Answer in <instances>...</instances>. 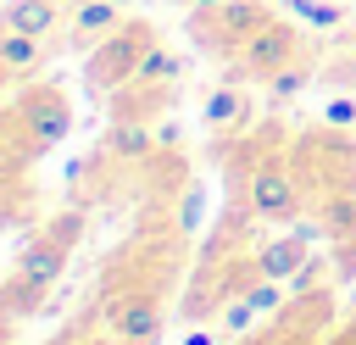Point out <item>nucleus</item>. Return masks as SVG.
<instances>
[{
	"label": "nucleus",
	"instance_id": "obj_10",
	"mask_svg": "<svg viewBox=\"0 0 356 345\" xmlns=\"http://www.w3.org/2000/svg\"><path fill=\"white\" fill-rule=\"evenodd\" d=\"M128 17H122V6L117 0H72V17H67V39L78 45V50H89V45H100L111 28H122Z\"/></svg>",
	"mask_w": 356,
	"mask_h": 345
},
{
	"label": "nucleus",
	"instance_id": "obj_12",
	"mask_svg": "<svg viewBox=\"0 0 356 345\" xmlns=\"http://www.w3.org/2000/svg\"><path fill=\"white\" fill-rule=\"evenodd\" d=\"M61 6H67V0H6V6H0V28L50 39V33L61 28Z\"/></svg>",
	"mask_w": 356,
	"mask_h": 345
},
{
	"label": "nucleus",
	"instance_id": "obj_5",
	"mask_svg": "<svg viewBox=\"0 0 356 345\" xmlns=\"http://www.w3.org/2000/svg\"><path fill=\"white\" fill-rule=\"evenodd\" d=\"M289 61H300V28H289V22H261L245 45H239V56H234V67L245 72V78H256V83H267L273 72H284Z\"/></svg>",
	"mask_w": 356,
	"mask_h": 345
},
{
	"label": "nucleus",
	"instance_id": "obj_13",
	"mask_svg": "<svg viewBox=\"0 0 356 345\" xmlns=\"http://www.w3.org/2000/svg\"><path fill=\"white\" fill-rule=\"evenodd\" d=\"M106 150H111V156H122V161H145V156H150V150H161V145H156V128H150L145 117H117V128H111Z\"/></svg>",
	"mask_w": 356,
	"mask_h": 345
},
{
	"label": "nucleus",
	"instance_id": "obj_8",
	"mask_svg": "<svg viewBox=\"0 0 356 345\" xmlns=\"http://www.w3.org/2000/svg\"><path fill=\"white\" fill-rule=\"evenodd\" d=\"M312 262V234L306 228H295V234H284V239H261L256 250H250V267L261 273V278H278V284H295V273Z\"/></svg>",
	"mask_w": 356,
	"mask_h": 345
},
{
	"label": "nucleus",
	"instance_id": "obj_26",
	"mask_svg": "<svg viewBox=\"0 0 356 345\" xmlns=\"http://www.w3.org/2000/svg\"><path fill=\"white\" fill-rule=\"evenodd\" d=\"M184 6H189V0H184Z\"/></svg>",
	"mask_w": 356,
	"mask_h": 345
},
{
	"label": "nucleus",
	"instance_id": "obj_24",
	"mask_svg": "<svg viewBox=\"0 0 356 345\" xmlns=\"http://www.w3.org/2000/svg\"><path fill=\"white\" fill-rule=\"evenodd\" d=\"M117 6H122V11H128V6H134V0H117Z\"/></svg>",
	"mask_w": 356,
	"mask_h": 345
},
{
	"label": "nucleus",
	"instance_id": "obj_25",
	"mask_svg": "<svg viewBox=\"0 0 356 345\" xmlns=\"http://www.w3.org/2000/svg\"><path fill=\"white\" fill-rule=\"evenodd\" d=\"M350 17H356V6H350Z\"/></svg>",
	"mask_w": 356,
	"mask_h": 345
},
{
	"label": "nucleus",
	"instance_id": "obj_14",
	"mask_svg": "<svg viewBox=\"0 0 356 345\" xmlns=\"http://www.w3.org/2000/svg\"><path fill=\"white\" fill-rule=\"evenodd\" d=\"M39 61H44V39H33V33H17V28H0V67H6L11 78L33 72Z\"/></svg>",
	"mask_w": 356,
	"mask_h": 345
},
{
	"label": "nucleus",
	"instance_id": "obj_7",
	"mask_svg": "<svg viewBox=\"0 0 356 345\" xmlns=\"http://www.w3.org/2000/svg\"><path fill=\"white\" fill-rule=\"evenodd\" d=\"M161 306H167L161 289H128V295L111 306V334H117L122 345H156V339H161V323H167Z\"/></svg>",
	"mask_w": 356,
	"mask_h": 345
},
{
	"label": "nucleus",
	"instance_id": "obj_4",
	"mask_svg": "<svg viewBox=\"0 0 356 345\" xmlns=\"http://www.w3.org/2000/svg\"><path fill=\"white\" fill-rule=\"evenodd\" d=\"M239 195H245V217H256V223H289L300 211L295 167L278 161V156H256L250 172H245V184H239Z\"/></svg>",
	"mask_w": 356,
	"mask_h": 345
},
{
	"label": "nucleus",
	"instance_id": "obj_9",
	"mask_svg": "<svg viewBox=\"0 0 356 345\" xmlns=\"http://www.w3.org/2000/svg\"><path fill=\"white\" fill-rule=\"evenodd\" d=\"M200 128H211L217 139L222 134H245L250 128V95L239 83H211L206 100H200Z\"/></svg>",
	"mask_w": 356,
	"mask_h": 345
},
{
	"label": "nucleus",
	"instance_id": "obj_2",
	"mask_svg": "<svg viewBox=\"0 0 356 345\" xmlns=\"http://www.w3.org/2000/svg\"><path fill=\"white\" fill-rule=\"evenodd\" d=\"M67 134H72V100L56 83H33V89H22L6 106V134L0 139L11 150H22L28 161H39L44 150H56Z\"/></svg>",
	"mask_w": 356,
	"mask_h": 345
},
{
	"label": "nucleus",
	"instance_id": "obj_16",
	"mask_svg": "<svg viewBox=\"0 0 356 345\" xmlns=\"http://www.w3.org/2000/svg\"><path fill=\"white\" fill-rule=\"evenodd\" d=\"M284 6H289V11L300 17V22L323 28V33H334V28H339V22L350 17V11H345V6H334V0H284Z\"/></svg>",
	"mask_w": 356,
	"mask_h": 345
},
{
	"label": "nucleus",
	"instance_id": "obj_23",
	"mask_svg": "<svg viewBox=\"0 0 356 345\" xmlns=\"http://www.w3.org/2000/svg\"><path fill=\"white\" fill-rule=\"evenodd\" d=\"M0 134H6V106H0Z\"/></svg>",
	"mask_w": 356,
	"mask_h": 345
},
{
	"label": "nucleus",
	"instance_id": "obj_6",
	"mask_svg": "<svg viewBox=\"0 0 356 345\" xmlns=\"http://www.w3.org/2000/svg\"><path fill=\"white\" fill-rule=\"evenodd\" d=\"M189 22H195V33L206 39L211 56H239V45H245L261 22H273V6H267V0H228L222 11L189 17Z\"/></svg>",
	"mask_w": 356,
	"mask_h": 345
},
{
	"label": "nucleus",
	"instance_id": "obj_19",
	"mask_svg": "<svg viewBox=\"0 0 356 345\" xmlns=\"http://www.w3.org/2000/svg\"><path fill=\"white\" fill-rule=\"evenodd\" d=\"M323 122H328L334 134H339V128H356V100H350V95H334V100L323 106Z\"/></svg>",
	"mask_w": 356,
	"mask_h": 345
},
{
	"label": "nucleus",
	"instance_id": "obj_15",
	"mask_svg": "<svg viewBox=\"0 0 356 345\" xmlns=\"http://www.w3.org/2000/svg\"><path fill=\"white\" fill-rule=\"evenodd\" d=\"M172 78H178V56L156 39V45L145 50V61H139V72H134L128 83H172Z\"/></svg>",
	"mask_w": 356,
	"mask_h": 345
},
{
	"label": "nucleus",
	"instance_id": "obj_18",
	"mask_svg": "<svg viewBox=\"0 0 356 345\" xmlns=\"http://www.w3.org/2000/svg\"><path fill=\"white\" fill-rule=\"evenodd\" d=\"M300 83H312L306 56H300V61H289L284 72H273V78H267V95H273V100H289V95H300Z\"/></svg>",
	"mask_w": 356,
	"mask_h": 345
},
{
	"label": "nucleus",
	"instance_id": "obj_21",
	"mask_svg": "<svg viewBox=\"0 0 356 345\" xmlns=\"http://www.w3.org/2000/svg\"><path fill=\"white\" fill-rule=\"evenodd\" d=\"M228 0H189V17H211V11H222Z\"/></svg>",
	"mask_w": 356,
	"mask_h": 345
},
{
	"label": "nucleus",
	"instance_id": "obj_3",
	"mask_svg": "<svg viewBox=\"0 0 356 345\" xmlns=\"http://www.w3.org/2000/svg\"><path fill=\"white\" fill-rule=\"evenodd\" d=\"M156 45V28L145 22V17H134V22H122V28H111L100 45H89L83 50V83L95 89V95H117L134 72H139V61H145V50Z\"/></svg>",
	"mask_w": 356,
	"mask_h": 345
},
{
	"label": "nucleus",
	"instance_id": "obj_20",
	"mask_svg": "<svg viewBox=\"0 0 356 345\" xmlns=\"http://www.w3.org/2000/svg\"><path fill=\"white\" fill-rule=\"evenodd\" d=\"M184 345H222V328H195Z\"/></svg>",
	"mask_w": 356,
	"mask_h": 345
},
{
	"label": "nucleus",
	"instance_id": "obj_22",
	"mask_svg": "<svg viewBox=\"0 0 356 345\" xmlns=\"http://www.w3.org/2000/svg\"><path fill=\"white\" fill-rule=\"evenodd\" d=\"M0 345H11V339H6V317H0Z\"/></svg>",
	"mask_w": 356,
	"mask_h": 345
},
{
	"label": "nucleus",
	"instance_id": "obj_27",
	"mask_svg": "<svg viewBox=\"0 0 356 345\" xmlns=\"http://www.w3.org/2000/svg\"><path fill=\"white\" fill-rule=\"evenodd\" d=\"M117 345H122V339H117Z\"/></svg>",
	"mask_w": 356,
	"mask_h": 345
},
{
	"label": "nucleus",
	"instance_id": "obj_11",
	"mask_svg": "<svg viewBox=\"0 0 356 345\" xmlns=\"http://www.w3.org/2000/svg\"><path fill=\"white\" fill-rule=\"evenodd\" d=\"M317 234H323V239H334V245L356 239V184H350V178H345V184H334V189L317 200Z\"/></svg>",
	"mask_w": 356,
	"mask_h": 345
},
{
	"label": "nucleus",
	"instance_id": "obj_17",
	"mask_svg": "<svg viewBox=\"0 0 356 345\" xmlns=\"http://www.w3.org/2000/svg\"><path fill=\"white\" fill-rule=\"evenodd\" d=\"M222 306H228V312H217V328H222V339H239V334H245V328L261 317V312H256L245 295H234V300H222Z\"/></svg>",
	"mask_w": 356,
	"mask_h": 345
},
{
	"label": "nucleus",
	"instance_id": "obj_1",
	"mask_svg": "<svg viewBox=\"0 0 356 345\" xmlns=\"http://www.w3.org/2000/svg\"><path fill=\"white\" fill-rule=\"evenodd\" d=\"M78 239H83V217H78V211H61L56 223H44V228L17 250V262H11V273H6V284H0V317H6V323L44 306V295L61 284Z\"/></svg>",
	"mask_w": 356,
	"mask_h": 345
}]
</instances>
